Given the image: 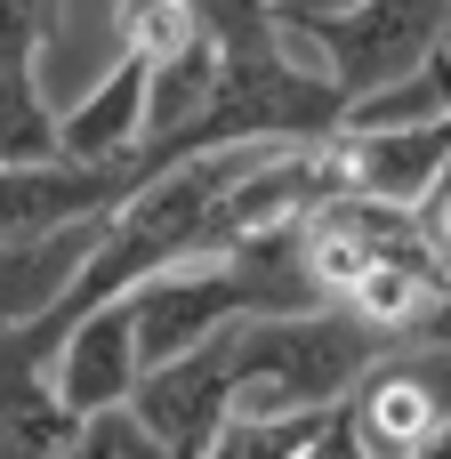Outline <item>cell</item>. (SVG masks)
Instances as JSON below:
<instances>
[{
  "label": "cell",
  "mask_w": 451,
  "mask_h": 459,
  "mask_svg": "<svg viewBox=\"0 0 451 459\" xmlns=\"http://www.w3.org/2000/svg\"><path fill=\"white\" fill-rule=\"evenodd\" d=\"M48 387H56V403H65L73 420L129 411V395H137V331H129V299L89 307L81 323H65V331H56Z\"/></svg>",
  "instance_id": "6"
},
{
  "label": "cell",
  "mask_w": 451,
  "mask_h": 459,
  "mask_svg": "<svg viewBox=\"0 0 451 459\" xmlns=\"http://www.w3.org/2000/svg\"><path fill=\"white\" fill-rule=\"evenodd\" d=\"M145 153V65L121 56L97 89H81L65 113H56V161L73 169H113Z\"/></svg>",
  "instance_id": "9"
},
{
  "label": "cell",
  "mask_w": 451,
  "mask_h": 459,
  "mask_svg": "<svg viewBox=\"0 0 451 459\" xmlns=\"http://www.w3.org/2000/svg\"><path fill=\"white\" fill-rule=\"evenodd\" d=\"M323 420H331V411H323ZM323 420H226L218 444H210L202 459H299L307 444H315Z\"/></svg>",
  "instance_id": "11"
},
{
  "label": "cell",
  "mask_w": 451,
  "mask_h": 459,
  "mask_svg": "<svg viewBox=\"0 0 451 459\" xmlns=\"http://www.w3.org/2000/svg\"><path fill=\"white\" fill-rule=\"evenodd\" d=\"M129 420L145 428V444L161 459H202L210 452L218 428L234 420V379H226L218 339L194 347V355H178V363H161V371H145L137 395H129Z\"/></svg>",
  "instance_id": "5"
},
{
  "label": "cell",
  "mask_w": 451,
  "mask_h": 459,
  "mask_svg": "<svg viewBox=\"0 0 451 459\" xmlns=\"http://www.w3.org/2000/svg\"><path fill=\"white\" fill-rule=\"evenodd\" d=\"M420 234L436 242V258H444V266H451V194H444V202H436V210H428V218H420Z\"/></svg>",
  "instance_id": "14"
},
{
  "label": "cell",
  "mask_w": 451,
  "mask_h": 459,
  "mask_svg": "<svg viewBox=\"0 0 451 459\" xmlns=\"http://www.w3.org/2000/svg\"><path fill=\"white\" fill-rule=\"evenodd\" d=\"M339 411H347L363 459H412L451 420V347H395V355H379Z\"/></svg>",
  "instance_id": "4"
},
{
  "label": "cell",
  "mask_w": 451,
  "mask_h": 459,
  "mask_svg": "<svg viewBox=\"0 0 451 459\" xmlns=\"http://www.w3.org/2000/svg\"><path fill=\"white\" fill-rule=\"evenodd\" d=\"M105 226H113V218H81V226L32 234V242H0V331L48 323V315L81 290V274H89Z\"/></svg>",
  "instance_id": "8"
},
{
  "label": "cell",
  "mask_w": 451,
  "mask_h": 459,
  "mask_svg": "<svg viewBox=\"0 0 451 459\" xmlns=\"http://www.w3.org/2000/svg\"><path fill=\"white\" fill-rule=\"evenodd\" d=\"M226 379H234V420H323L355 395V379L395 355V339L363 331L339 307L315 315H266V323H234L218 331Z\"/></svg>",
  "instance_id": "1"
},
{
  "label": "cell",
  "mask_w": 451,
  "mask_h": 459,
  "mask_svg": "<svg viewBox=\"0 0 451 459\" xmlns=\"http://www.w3.org/2000/svg\"><path fill=\"white\" fill-rule=\"evenodd\" d=\"M56 459H161V452L145 444V428H137L129 411H105V420H81V436Z\"/></svg>",
  "instance_id": "12"
},
{
  "label": "cell",
  "mask_w": 451,
  "mask_h": 459,
  "mask_svg": "<svg viewBox=\"0 0 451 459\" xmlns=\"http://www.w3.org/2000/svg\"><path fill=\"white\" fill-rule=\"evenodd\" d=\"M169 169L161 145L113 161V169H73V161H40V169H0V242H32L81 218H121L153 178Z\"/></svg>",
  "instance_id": "3"
},
{
  "label": "cell",
  "mask_w": 451,
  "mask_h": 459,
  "mask_svg": "<svg viewBox=\"0 0 451 459\" xmlns=\"http://www.w3.org/2000/svg\"><path fill=\"white\" fill-rule=\"evenodd\" d=\"M299 459H363V444H355V428H347V411H331L323 428H315V444Z\"/></svg>",
  "instance_id": "13"
},
{
  "label": "cell",
  "mask_w": 451,
  "mask_h": 459,
  "mask_svg": "<svg viewBox=\"0 0 451 459\" xmlns=\"http://www.w3.org/2000/svg\"><path fill=\"white\" fill-rule=\"evenodd\" d=\"M412 459H451V420H444V428H436V436H428V444H420Z\"/></svg>",
  "instance_id": "15"
},
{
  "label": "cell",
  "mask_w": 451,
  "mask_h": 459,
  "mask_svg": "<svg viewBox=\"0 0 451 459\" xmlns=\"http://www.w3.org/2000/svg\"><path fill=\"white\" fill-rule=\"evenodd\" d=\"M444 48H451V8H444Z\"/></svg>",
  "instance_id": "16"
},
{
  "label": "cell",
  "mask_w": 451,
  "mask_h": 459,
  "mask_svg": "<svg viewBox=\"0 0 451 459\" xmlns=\"http://www.w3.org/2000/svg\"><path fill=\"white\" fill-rule=\"evenodd\" d=\"M282 24L291 48H315V73L339 89V105L379 97L412 73H428V56L444 48V8H412V0H379V8H266Z\"/></svg>",
  "instance_id": "2"
},
{
  "label": "cell",
  "mask_w": 451,
  "mask_h": 459,
  "mask_svg": "<svg viewBox=\"0 0 451 459\" xmlns=\"http://www.w3.org/2000/svg\"><path fill=\"white\" fill-rule=\"evenodd\" d=\"M40 24L48 8H0V169L56 161V113L40 105Z\"/></svg>",
  "instance_id": "10"
},
{
  "label": "cell",
  "mask_w": 451,
  "mask_h": 459,
  "mask_svg": "<svg viewBox=\"0 0 451 459\" xmlns=\"http://www.w3.org/2000/svg\"><path fill=\"white\" fill-rule=\"evenodd\" d=\"M48 355H56V339L40 323L0 331V459H56L81 436V420L48 387Z\"/></svg>",
  "instance_id": "7"
}]
</instances>
